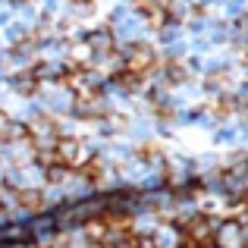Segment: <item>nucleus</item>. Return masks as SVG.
I'll return each mask as SVG.
<instances>
[{
	"instance_id": "f257e3e1",
	"label": "nucleus",
	"mask_w": 248,
	"mask_h": 248,
	"mask_svg": "<svg viewBox=\"0 0 248 248\" xmlns=\"http://www.w3.org/2000/svg\"><path fill=\"white\" fill-rule=\"evenodd\" d=\"M94 154H97V148H91V141L79 139V135H60V141L54 145L57 164H63L66 170H73V173H79Z\"/></svg>"
},
{
	"instance_id": "20e7f679",
	"label": "nucleus",
	"mask_w": 248,
	"mask_h": 248,
	"mask_svg": "<svg viewBox=\"0 0 248 248\" xmlns=\"http://www.w3.org/2000/svg\"><path fill=\"white\" fill-rule=\"evenodd\" d=\"M10 85H13V91H16L19 97H35L38 91H41V85H38V79L31 76V69H22V73H16L10 79Z\"/></svg>"
},
{
	"instance_id": "0eeeda50",
	"label": "nucleus",
	"mask_w": 248,
	"mask_h": 248,
	"mask_svg": "<svg viewBox=\"0 0 248 248\" xmlns=\"http://www.w3.org/2000/svg\"><path fill=\"white\" fill-rule=\"evenodd\" d=\"M201 248H217V245H214V242H204V245H201Z\"/></svg>"
},
{
	"instance_id": "7ed1b4c3",
	"label": "nucleus",
	"mask_w": 248,
	"mask_h": 248,
	"mask_svg": "<svg viewBox=\"0 0 248 248\" xmlns=\"http://www.w3.org/2000/svg\"><path fill=\"white\" fill-rule=\"evenodd\" d=\"M148 242H151V248H182V232H179V226L173 223V220H160L157 223V230L148 236Z\"/></svg>"
},
{
	"instance_id": "39448f33",
	"label": "nucleus",
	"mask_w": 248,
	"mask_h": 248,
	"mask_svg": "<svg viewBox=\"0 0 248 248\" xmlns=\"http://www.w3.org/2000/svg\"><path fill=\"white\" fill-rule=\"evenodd\" d=\"M73 170H66L63 164H50V167H44V186H54V188H63L69 179H73Z\"/></svg>"
},
{
	"instance_id": "f03ea898",
	"label": "nucleus",
	"mask_w": 248,
	"mask_h": 248,
	"mask_svg": "<svg viewBox=\"0 0 248 248\" xmlns=\"http://www.w3.org/2000/svg\"><path fill=\"white\" fill-rule=\"evenodd\" d=\"M245 239H248V230L236 217H220L217 226H214L211 242L217 248H245Z\"/></svg>"
},
{
	"instance_id": "423d86ee",
	"label": "nucleus",
	"mask_w": 248,
	"mask_h": 248,
	"mask_svg": "<svg viewBox=\"0 0 248 248\" xmlns=\"http://www.w3.org/2000/svg\"><path fill=\"white\" fill-rule=\"evenodd\" d=\"M10 120H13V116L6 113L3 107H0V139H3V132H6V126H10Z\"/></svg>"
}]
</instances>
